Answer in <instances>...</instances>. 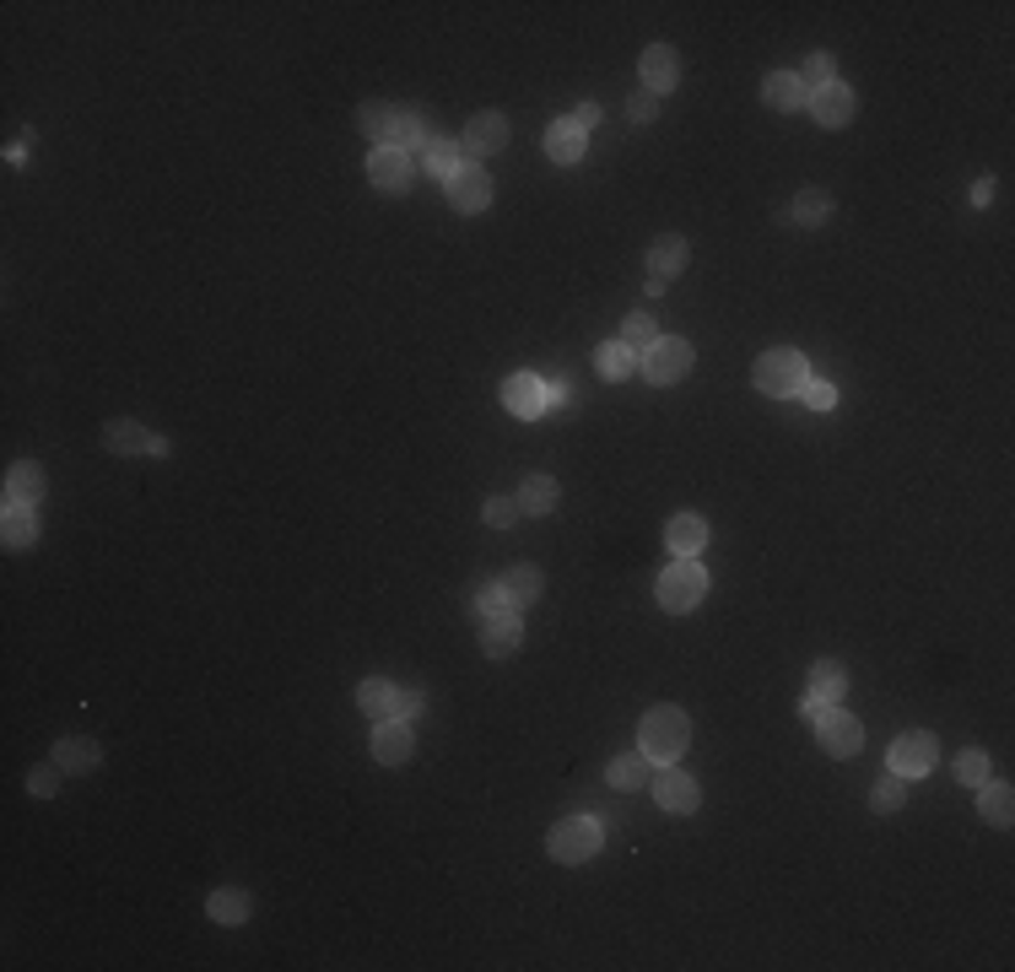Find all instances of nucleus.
<instances>
[{
  "label": "nucleus",
  "instance_id": "nucleus-1",
  "mask_svg": "<svg viewBox=\"0 0 1015 972\" xmlns=\"http://www.w3.org/2000/svg\"><path fill=\"white\" fill-rule=\"evenodd\" d=\"M692 746V718L681 713V708H670V702H659V708H648L643 718H638V751L648 756V762H681V751Z\"/></svg>",
  "mask_w": 1015,
  "mask_h": 972
},
{
  "label": "nucleus",
  "instance_id": "nucleus-2",
  "mask_svg": "<svg viewBox=\"0 0 1015 972\" xmlns=\"http://www.w3.org/2000/svg\"><path fill=\"white\" fill-rule=\"evenodd\" d=\"M805 379H810V362H805L794 346H778V352L756 357V368H751V384H756L767 401H794V395L805 390Z\"/></svg>",
  "mask_w": 1015,
  "mask_h": 972
},
{
  "label": "nucleus",
  "instance_id": "nucleus-3",
  "mask_svg": "<svg viewBox=\"0 0 1015 972\" xmlns=\"http://www.w3.org/2000/svg\"><path fill=\"white\" fill-rule=\"evenodd\" d=\"M659 605L670 611V616H686V611H697L703 605V594H708V573L692 562V556H676L665 573H659Z\"/></svg>",
  "mask_w": 1015,
  "mask_h": 972
},
{
  "label": "nucleus",
  "instance_id": "nucleus-4",
  "mask_svg": "<svg viewBox=\"0 0 1015 972\" xmlns=\"http://www.w3.org/2000/svg\"><path fill=\"white\" fill-rule=\"evenodd\" d=\"M692 362H697V352H692V341H681V335H659V341L643 346V373H648V384H681V379L692 373Z\"/></svg>",
  "mask_w": 1015,
  "mask_h": 972
},
{
  "label": "nucleus",
  "instance_id": "nucleus-5",
  "mask_svg": "<svg viewBox=\"0 0 1015 972\" xmlns=\"http://www.w3.org/2000/svg\"><path fill=\"white\" fill-rule=\"evenodd\" d=\"M599 842H605V833H599L594 816H568V822L552 827V842H546V848H552L557 864H583V859L599 853Z\"/></svg>",
  "mask_w": 1015,
  "mask_h": 972
},
{
  "label": "nucleus",
  "instance_id": "nucleus-6",
  "mask_svg": "<svg viewBox=\"0 0 1015 972\" xmlns=\"http://www.w3.org/2000/svg\"><path fill=\"white\" fill-rule=\"evenodd\" d=\"M891 773L896 778H924V773H934V762H940V740L929 735V729H907V735H896L891 740Z\"/></svg>",
  "mask_w": 1015,
  "mask_h": 972
},
{
  "label": "nucleus",
  "instance_id": "nucleus-7",
  "mask_svg": "<svg viewBox=\"0 0 1015 972\" xmlns=\"http://www.w3.org/2000/svg\"><path fill=\"white\" fill-rule=\"evenodd\" d=\"M443 195H448V206H454V211L475 217V211H486V206H492V179H486V168H481V162H459V168L443 179Z\"/></svg>",
  "mask_w": 1015,
  "mask_h": 972
},
{
  "label": "nucleus",
  "instance_id": "nucleus-8",
  "mask_svg": "<svg viewBox=\"0 0 1015 972\" xmlns=\"http://www.w3.org/2000/svg\"><path fill=\"white\" fill-rule=\"evenodd\" d=\"M654 800H659V811H670V816H692V811L703 805V789H697L692 773H681L676 762H665V767L654 773Z\"/></svg>",
  "mask_w": 1015,
  "mask_h": 972
},
{
  "label": "nucleus",
  "instance_id": "nucleus-9",
  "mask_svg": "<svg viewBox=\"0 0 1015 972\" xmlns=\"http://www.w3.org/2000/svg\"><path fill=\"white\" fill-rule=\"evenodd\" d=\"M816 740H821L827 756H859V746H865V724H859L854 713H843V708H827V713L816 718Z\"/></svg>",
  "mask_w": 1015,
  "mask_h": 972
},
{
  "label": "nucleus",
  "instance_id": "nucleus-10",
  "mask_svg": "<svg viewBox=\"0 0 1015 972\" xmlns=\"http://www.w3.org/2000/svg\"><path fill=\"white\" fill-rule=\"evenodd\" d=\"M503 146H508V114H497V109L475 114V120L465 125V136H459L465 162H481V157H492V151H503Z\"/></svg>",
  "mask_w": 1015,
  "mask_h": 972
},
{
  "label": "nucleus",
  "instance_id": "nucleus-11",
  "mask_svg": "<svg viewBox=\"0 0 1015 972\" xmlns=\"http://www.w3.org/2000/svg\"><path fill=\"white\" fill-rule=\"evenodd\" d=\"M411 173H417V168H411V157H406L400 146H373V151H368V179H373L384 195H406V189H411Z\"/></svg>",
  "mask_w": 1015,
  "mask_h": 972
},
{
  "label": "nucleus",
  "instance_id": "nucleus-12",
  "mask_svg": "<svg viewBox=\"0 0 1015 972\" xmlns=\"http://www.w3.org/2000/svg\"><path fill=\"white\" fill-rule=\"evenodd\" d=\"M805 109L816 114V125H827V131H843V125H849V120L859 114V98H854V87L832 82V87H816Z\"/></svg>",
  "mask_w": 1015,
  "mask_h": 972
},
{
  "label": "nucleus",
  "instance_id": "nucleus-13",
  "mask_svg": "<svg viewBox=\"0 0 1015 972\" xmlns=\"http://www.w3.org/2000/svg\"><path fill=\"white\" fill-rule=\"evenodd\" d=\"M411 751H417V735H411L406 718H379L373 724V762L400 767V762H411Z\"/></svg>",
  "mask_w": 1015,
  "mask_h": 972
},
{
  "label": "nucleus",
  "instance_id": "nucleus-14",
  "mask_svg": "<svg viewBox=\"0 0 1015 972\" xmlns=\"http://www.w3.org/2000/svg\"><path fill=\"white\" fill-rule=\"evenodd\" d=\"M103 443L114 448V454H168V438H157V432H146L141 421H131V417H114L109 427H103Z\"/></svg>",
  "mask_w": 1015,
  "mask_h": 972
},
{
  "label": "nucleus",
  "instance_id": "nucleus-15",
  "mask_svg": "<svg viewBox=\"0 0 1015 972\" xmlns=\"http://www.w3.org/2000/svg\"><path fill=\"white\" fill-rule=\"evenodd\" d=\"M497 395H503V406H508L513 417H524V421H535L546 411V384H541L535 373H508Z\"/></svg>",
  "mask_w": 1015,
  "mask_h": 972
},
{
  "label": "nucleus",
  "instance_id": "nucleus-16",
  "mask_svg": "<svg viewBox=\"0 0 1015 972\" xmlns=\"http://www.w3.org/2000/svg\"><path fill=\"white\" fill-rule=\"evenodd\" d=\"M519 643H524L519 611H503V616H486V622H481V649H486V660H508V654H519Z\"/></svg>",
  "mask_w": 1015,
  "mask_h": 972
},
{
  "label": "nucleus",
  "instance_id": "nucleus-17",
  "mask_svg": "<svg viewBox=\"0 0 1015 972\" xmlns=\"http://www.w3.org/2000/svg\"><path fill=\"white\" fill-rule=\"evenodd\" d=\"M762 98H767V109H778V114H800V109L810 103V87L800 82V71H767Z\"/></svg>",
  "mask_w": 1015,
  "mask_h": 972
},
{
  "label": "nucleus",
  "instance_id": "nucleus-18",
  "mask_svg": "<svg viewBox=\"0 0 1015 972\" xmlns=\"http://www.w3.org/2000/svg\"><path fill=\"white\" fill-rule=\"evenodd\" d=\"M681 82V54L670 49V44H654L648 54H643V93H670Z\"/></svg>",
  "mask_w": 1015,
  "mask_h": 972
},
{
  "label": "nucleus",
  "instance_id": "nucleus-19",
  "mask_svg": "<svg viewBox=\"0 0 1015 972\" xmlns=\"http://www.w3.org/2000/svg\"><path fill=\"white\" fill-rule=\"evenodd\" d=\"M38 497H44V465L38 459H16L5 470V503H33L38 508Z\"/></svg>",
  "mask_w": 1015,
  "mask_h": 972
},
{
  "label": "nucleus",
  "instance_id": "nucleus-20",
  "mask_svg": "<svg viewBox=\"0 0 1015 972\" xmlns=\"http://www.w3.org/2000/svg\"><path fill=\"white\" fill-rule=\"evenodd\" d=\"M0 541H5L11 552L33 546V541H38V508H33V503H5V519H0Z\"/></svg>",
  "mask_w": 1015,
  "mask_h": 972
},
{
  "label": "nucleus",
  "instance_id": "nucleus-21",
  "mask_svg": "<svg viewBox=\"0 0 1015 972\" xmlns=\"http://www.w3.org/2000/svg\"><path fill=\"white\" fill-rule=\"evenodd\" d=\"M978 816H983L989 827H1011V822H1015V795H1011V784H1000V778H983V784H978Z\"/></svg>",
  "mask_w": 1015,
  "mask_h": 972
},
{
  "label": "nucleus",
  "instance_id": "nucleus-22",
  "mask_svg": "<svg viewBox=\"0 0 1015 972\" xmlns=\"http://www.w3.org/2000/svg\"><path fill=\"white\" fill-rule=\"evenodd\" d=\"M54 762H60L65 773H92V767L103 762V751H98V740H87V735H60V740H54Z\"/></svg>",
  "mask_w": 1015,
  "mask_h": 972
},
{
  "label": "nucleus",
  "instance_id": "nucleus-23",
  "mask_svg": "<svg viewBox=\"0 0 1015 972\" xmlns=\"http://www.w3.org/2000/svg\"><path fill=\"white\" fill-rule=\"evenodd\" d=\"M249 913H255V902L238 886H216L206 897V919H216V924H249Z\"/></svg>",
  "mask_w": 1015,
  "mask_h": 972
},
{
  "label": "nucleus",
  "instance_id": "nucleus-24",
  "mask_svg": "<svg viewBox=\"0 0 1015 972\" xmlns=\"http://www.w3.org/2000/svg\"><path fill=\"white\" fill-rule=\"evenodd\" d=\"M686 260H692V249H686V238H654V249H648V271H654V281H670L686 271Z\"/></svg>",
  "mask_w": 1015,
  "mask_h": 972
},
{
  "label": "nucleus",
  "instance_id": "nucleus-25",
  "mask_svg": "<svg viewBox=\"0 0 1015 972\" xmlns=\"http://www.w3.org/2000/svg\"><path fill=\"white\" fill-rule=\"evenodd\" d=\"M665 541H670V552L676 556H697L703 546H708V525H703L697 514H676V519L665 525Z\"/></svg>",
  "mask_w": 1015,
  "mask_h": 972
},
{
  "label": "nucleus",
  "instance_id": "nucleus-26",
  "mask_svg": "<svg viewBox=\"0 0 1015 972\" xmlns=\"http://www.w3.org/2000/svg\"><path fill=\"white\" fill-rule=\"evenodd\" d=\"M583 146H589V136H583L573 120H552V125H546V157H552V162H579Z\"/></svg>",
  "mask_w": 1015,
  "mask_h": 972
},
{
  "label": "nucleus",
  "instance_id": "nucleus-27",
  "mask_svg": "<svg viewBox=\"0 0 1015 972\" xmlns=\"http://www.w3.org/2000/svg\"><path fill=\"white\" fill-rule=\"evenodd\" d=\"M594 368H599L610 384H621V379H632V373H638V352H632L627 341H605V346L594 352Z\"/></svg>",
  "mask_w": 1015,
  "mask_h": 972
},
{
  "label": "nucleus",
  "instance_id": "nucleus-28",
  "mask_svg": "<svg viewBox=\"0 0 1015 972\" xmlns=\"http://www.w3.org/2000/svg\"><path fill=\"white\" fill-rule=\"evenodd\" d=\"M503 589H508V600H513V611H524V605H535L541 600V567L535 562H519V567H508V578H503Z\"/></svg>",
  "mask_w": 1015,
  "mask_h": 972
},
{
  "label": "nucleus",
  "instance_id": "nucleus-29",
  "mask_svg": "<svg viewBox=\"0 0 1015 972\" xmlns=\"http://www.w3.org/2000/svg\"><path fill=\"white\" fill-rule=\"evenodd\" d=\"M395 697H400V687H395V681L368 676V681L357 687V708H362V713H373V718H395Z\"/></svg>",
  "mask_w": 1015,
  "mask_h": 972
},
{
  "label": "nucleus",
  "instance_id": "nucleus-30",
  "mask_svg": "<svg viewBox=\"0 0 1015 972\" xmlns=\"http://www.w3.org/2000/svg\"><path fill=\"white\" fill-rule=\"evenodd\" d=\"M643 778H648V756H643V751H621V756L605 767V784H610V789H643Z\"/></svg>",
  "mask_w": 1015,
  "mask_h": 972
},
{
  "label": "nucleus",
  "instance_id": "nucleus-31",
  "mask_svg": "<svg viewBox=\"0 0 1015 972\" xmlns=\"http://www.w3.org/2000/svg\"><path fill=\"white\" fill-rule=\"evenodd\" d=\"M805 692L821 697V702H838V697L849 692V676H843V665H832V660H816V665H810V681H805Z\"/></svg>",
  "mask_w": 1015,
  "mask_h": 972
},
{
  "label": "nucleus",
  "instance_id": "nucleus-32",
  "mask_svg": "<svg viewBox=\"0 0 1015 972\" xmlns=\"http://www.w3.org/2000/svg\"><path fill=\"white\" fill-rule=\"evenodd\" d=\"M428 140H433V131H428V120H422L417 109H395V146H400L406 157H411V151L422 157Z\"/></svg>",
  "mask_w": 1015,
  "mask_h": 972
},
{
  "label": "nucleus",
  "instance_id": "nucleus-33",
  "mask_svg": "<svg viewBox=\"0 0 1015 972\" xmlns=\"http://www.w3.org/2000/svg\"><path fill=\"white\" fill-rule=\"evenodd\" d=\"M513 503H519V514H552L557 508V481L552 476H530Z\"/></svg>",
  "mask_w": 1015,
  "mask_h": 972
},
{
  "label": "nucleus",
  "instance_id": "nucleus-34",
  "mask_svg": "<svg viewBox=\"0 0 1015 972\" xmlns=\"http://www.w3.org/2000/svg\"><path fill=\"white\" fill-rule=\"evenodd\" d=\"M357 125H362V136L373 140V146H395V109L362 103V109H357Z\"/></svg>",
  "mask_w": 1015,
  "mask_h": 972
},
{
  "label": "nucleus",
  "instance_id": "nucleus-35",
  "mask_svg": "<svg viewBox=\"0 0 1015 972\" xmlns=\"http://www.w3.org/2000/svg\"><path fill=\"white\" fill-rule=\"evenodd\" d=\"M465 162V151H459V140H448V136H433L428 146H422V168L433 173V179H448L454 168Z\"/></svg>",
  "mask_w": 1015,
  "mask_h": 972
},
{
  "label": "nucleus",
  "instance_id": "nucleus-36",
  "mask_svg": "<svg viewBox=\"0 0 1015 972\" xmlns=\"http://www.w3.org/2000/svg\"><path fill=\"white\" fill-rule=\"evenodd\" d=\"M827 217H832V195L827 189H800L794 195V222L800 227H827Z\"/></svg>",
  "mask_w": 1015,
  "mask_h": 972
},
{
  "label": "nucleus",
  "instance_id": "nucleus-37",
  "mask_svg": "<svg viewBox=\"0 0 1015 972\" xmlns=\"http://www.w3.org/2000/svg\"><path fill=\"white\" fill-rule=\"evenodd\" d=\"M503 611H513V600H508V589H503V583H481V589L470 594V616H475V622L503 616Z\"/></svg>",
  "mask_w": 1015,
  "mask_h": 972
},
{
  "label": "nucleus",
  "instance_id": "nucleus-38",
  "mask_svg": "<svg viewBox=\"0 0 1015 972\" xmlns=\"http://www.w3.org/2000/svg\"><path fill=\"white\" fill-rule=\"evenodd\" d=\"M616 341H627L632 352H638V346H648V341H659V330H654V313H648V308H632V313L621 319V335H616Z\"/></svg>",
  "mask_w": 1015,
  "mask_h": 972
},
{
  "label": "nucleus",
  "instance_id": "nucleus-39",
  "mask_svg": "<svg viewBox=\"0 0 1015 972\" xmlns=\"http://www.w3.org/2000/svg\"><path fill=\"white\" fill-rule=\"evenodd\" d=\"M902 800H907V789H902V778L896 773H886L880 784L870 789V811L875 816H891V811H902Z\"/></svg>",
  "mask_w": 1015,
  "mask_h": 972
},
{
  "label": "nucleus",
  "instance_id": "nucleus-40",
  "mask_svg": "<svg viewBox=\"0 0 1015 972\" xmlns=\"http://www.w3.org/2000/svg\"><path fill=\"white\" fill-rule=\"evenodd\" d=\"M800 82L816 93V87H832L838 82V54H827V49H816L810 60H805V71H800Z\"/></svg>",
  "mask_w": 1015,
  "mask_h": 972
},
{
  "label": "nucleus",
  "instance_id": "nucleus-41",
  "mask_svg": "<svg viewBox=\"0 0 1015 972\" xmlns=\"http://www.w3.org/2000/svg\"><path fill=\"white\" fill-rule=\"evenodd\" d=\"M481 519H486L492 530H513V525H519V503H513V497H486Z\"/></svg>",
  "mask_w": 1015,
  "mask_h": 972
},
{
  "label": "nucleus",
  "instance_id": "nucleus-42",
  "mask_svg": "<svg viewBox=\"0 0 1015 972\" xmlns=\"http://www.w3.org/2000/svg\"><path fill=\"white\" fill-rule=\"evenodd\" d=\"M956 778H962L967 789H978V784L989 778V756H983V751H962V756H956Z\"/></svg>",
  "mask_w": 1015,
  "mask_h": 972
},
{
  "label": "nucleus",
  "instance_id": "nucleus-43",
  "mask_svg": "<svg viewBox=\"0 0 1015 972\" xmlns=\"http://www.w3.org/2000/svg\"><path fill=\"white\" fill-rule=\"evenodd\" d=\"M800 401H805L810 411H832V406H838V390H832L827 379H805V390H800Z\"/></svg>",
  "mask_w": 1015,
  "mask_h": 972
},
{
  "label": "nucleus",
  "instance_id": "nucleus-44",
  "mask_svg": "<svg viewBox=\"0 0 1015 972\" xmlns=\"http://www.w3.org/2000/svg\"><path fill=\"white\" fill-rule=\"evenodd\" d=\"M60 773H65L60 762H44V767H33V773H27V789H33L38 800H49V795H54V784H60Z\"/></svg>",
  "mask_w": 1015,
  "mask_h": 972
},
{
  "label": "nucleus",
  "instance_id": "nucleus-45",
  "mask_svg": "<svg viewBox=\"0 0 1015 972\" xmlns=\"http://www.w3.org/2000/svg\"><path fill=\"white\" fill-rule=\"evenodd\" d=\"M627 114H632L638 125H648V120L659 114V98H654V93H632V98H627Z\"/></svg>",
  "mask_w": 1015,
  "mask_h": 972
},
{
  "label": "nucleus",
  "instance_id": "nucleus-46",
  "mask_svg": "<svg viewBox=\"0 0 1015 972\" xmlns=\"http://www.w3.org/2000/svg\"><path fill=\"white\" fill-rule=\"evenodd\" d=\"M422 708H428V697H422V692H400V697H395V718H406V724H417V718H422Z\"/></svg>",
  "mask_w": 1015,
  "mask_h": 972
},
{
  "label": "nucleus",
  "instance_id": "nucleus-47",
  "mask_svg": "<svg viewBox=\"0 0 1015 972\" xmlns=\"http://www.w3.org/2000/svg\"><path fill=\"white\" fill-rule=\"evenodd\" d=\"M568 120H573V125H579L583 136H589V131H594V125H599V103H579V109H573V114H568Z\"/></svg>",
  "mask_w": 1015,
  "mask_h": 972
},
{
  "label": "nucleus",
  "instance_id": "nucleus-48",
  "mask_svg": "<svg viewBox=\"0 0 1015 972\" xmlns=\"http://www.w3.org/2000/svg\"><path fill=\"white\" fill-rule=\"evenodd\" d=\"M794 708H800V718H805V724H816V718H821V713H827L832 702H821V697H810V692H805L800 702H794Z\"/></svg>",
  "mask_w": 1015,
  "mask_h": 972
},
{
  "label": "nucleus",
  "instance_id": "nucleus-49",
  "mask_svg": "<svg viewBox=\"0 0 1015 972\" xmlns=\"http://www.w3.org/2000/svg\"><path fill=\"white\" fill-rule=\"evenodd\" d=\"M994 200V179H973V206H989Z\"/></svg>",
  "mask_w": 1015,
  "mask_h": 972
},
{
  "label": "nucleus",
  "instance_id": "nucleus-50",
  "mask_svg": "<svg viewBox=\"0 0 1015 972\" xmlns=\"http://www.w3.org/2000/svg\"><path fill=\"white\" fill-rule=\"evenodd\" d=\"M546 406H568V379H552V384H546Z\"/></svg>",
  "mask_w": 1015,
  "mask_h": 972
},
{
  "label": "nucleus",
  "instance_id": "nucleus-51",
  "mask_svg": "<svg viewBox=\"0 0 1015 972\" xmlns=\"http://www.w3.org/2000/svg\"><path fill=\"white\" fill-rule=\"evenodd\" d=\"M27 140H33V136H27V131H22V136L11 140V146H5V157H11V162H22V151H27Z\"/></svg>",
  "mask_w": 1015,
  "mask_h": 972
}]
</instances>
